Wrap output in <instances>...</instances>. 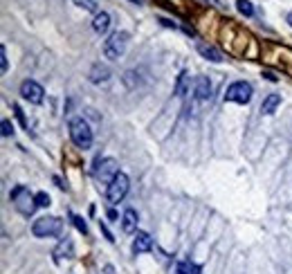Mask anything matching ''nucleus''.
Instances as JSON below:
<instances>
[{"mask_svg": "<svg viewBox=\"0 0 292 274\" xmlns=\"http://www.w3.org/2000/svg\"><path fill=\"white\" fill-rule=\"evenodd\" d=\"M128 41H131V34H128V32H113V34L104 41V54H106L110 61H117L119 56L126 54Z\"/></svg>", "mask_w": 292, "mask_h": 274, "instance_id": "1", "label": "nucleus"}, {"mask_svg": "<svg viewBox=\"0 0 292 274\" xmlns=\"http://www.w3.org/2000/svg\"><path fill=\"white\" fill-rule=\"evenodd\" d=\"M70 139L74 142V146L83 148V151L92 146V131H90L88 122H85L83 117L70 119Z\"/></svg>", "mask_w": 292, "mask_h": 274, "instance_id": "2", "label": "nucleus"}, {"mask_svg": "<svg viewBox=\"0 0 292 274\" xmlns=\"http://www.w3.org/2000/svg\"><path fill=\"white\" fill-rule=\"evenodd\" d=\"M61 229H63V220L56 218V216H41L34 220L32 225V234L36 238H50V236H59Z\"/></svg>", "mask_w": 292, "mask_h": 274, "instance_id": "3", "label": "nucleus"}, {"mask_svg": "<svg viewBox=\"0 0 292 274\" xmlns=\"http://www.w3.org/2000/svg\"><path fill=\"white\" fill-rule=\"evenodd\" d=\"M12 203H14V207H16L18 211H21L23 216H32L34 214V209H36V196H32L30 194V189L27 187H23V185H18L16 189L12 191Z\"/></svg>", "mask_w": 292, "mask_h": 274, "instance_id": "4", "label": "nucleus"}, {"mask_svg": "<svg viewBox=\"0 0 292 274\" xmlns=\"http://www.w3.org/2000/svg\"><path fill=\"white\" fill-rule=\"evenodd\" d=\"M254 88L247 81H234L232 85H227L225 90V102H234V104H250Z\"/></svg>", "mask_w": 292, "mask_h": 274, "instance_id": "5", "label": "nucleus"}, {"mask_svg": "<svg viewBox=\"0 0 292 274\" xmlns=\"http://www.w3.org/2000/svg\"><path fill=\"white\" fill-rule=\"evenodd\" d=\"M128 187H131V182H128V175H126V173L119 171L117 175L113 177V182L108 185V191H106L108 200H110L113 205L122 203V200L126 198V194H128Z\"/></svg>", "mask_w": 292, "mask_h": 274, "instance_id": "6", "label": "nucleus"}, {"mask_svg": "<svg viewBox=\"0 0 292 274\" xmlns=\"http://www.w3.org/2000/svg\"><path fill=\"white\" fill-rule=\"evenodd\" d=\"M119 173L117 169V162L113 160V157H104V160H97L94 162V169H92V175L97 177L99 182H113V177Z\"/></svg>", "mask_w": 292, "mask_h": 274, "instance_id": "7", "label": "nucleus"}, {"mask_svg": "<svg viewBox=\"0 0 292 274\" xmlns=\"http://www.w3.org/2000/svg\"><path fill=\"white\" fill-rule=\"evenodd\" d=\"M43 85L41 83H36V81H32V79H27V81H23L21 83V97L25 99V102H30V104H43Z\"/></svg>", "mask_w": 292, "mask_h": 274, "instance_id": "8", "label": "nucleus"}, {"mask_svg": "<svg viewBox=\"0 0 292 274\" xmlns=\"http://www.w3.org/2000/svg\"><path fill=\"white\" fill-rule=\"evenodd\" d=\"M193 95L200 99V102H207V99H212V81H209L207 76H196Z\"/></svg>", "mask_w": 292, "mask_h": 274, "instance_id": "9", "label": "nucleus"}, {"mask_svg": "<svg viewBox=\"0 0 292 274\" xmlns=\"http://www.w3.org/2000/svg\"><path fill=\"white\" fill-rule=\"evenodd\" d=\"M153 249V238L148 236L146 232H135V238H133V254H144Z\"/></svg>", "mask_w": 292, "mask_h": 274, "instance_id": "10", "label": "nucleus"}, {"mask_svg": "<svg viewBox=\"0 0 292 274\" xmlns=\"http://www.w3.org/2000/svg\"><path fill=\"white\" fill-rule=\"evenodd\" d=\"M88 79H90V83H106L110 79V68L104 63H94L88 72Z\"/></svg>", "mask_w": 292, "mask_h": 274, "instance_id": "11", "label": "nucleus"}, {"mask_svg": "<svg viewBox=\"0 0 292 274\" xmlns=\"http://www.w3.org/2000/svg\"><path fill=\"white\" fill-rule=\"evenodd\" d=\"M54 258H56V263H61L63 258H74V245H72V240L70 238H63L59 245H56V249H54Z\"/></svg>", "mask_w": 292, "mask_h": 274, "instance_id": "12", "label": "nucleus"}, {"mask_svg": "<svg viewBox=\"0 0 292 274\" xmlns=\"http://www.w3.org/2000/svg\"><path fill=\"white\" fill-rule=\"evenodd\" d=\"M198 52L203 54V59L212 61V63H220V61H225L223 54H220L214 45H209V43H198Z\"/></svg>", "mask_w": 292, "mask_h": 274, "instance_id": "13", "label": "nucleus"}, {"mask_svg": "<svg viewBox=\"0 0 292 274\" xmlns=\"http://www.w3.org/2000/svg\"><path fill=\"white\" fill-rule=\"evenodd\" d=\"M122 229L126 234H135L137 232V211L135 209H126L122 216Z\"/></svg>", "mask_w": 292, "mask_h": 274, "instance_id": "14", "label": "nucleus"}, {"mask_svg": "<svg viewBox=\"0 0 292 274\" xmlns=\"http://www.w3.org/2000/svg\"><path fill=\"white\" fill-rule=\"evenodd\" d=\"M92 30L97 32V34H106V32L110 30V14H106V12H97V14H94Z\"/></svg>", "mask_w": 292, "mask_h": 274, "instance_id": "15", "label": "nucleus"}, {"mask_svg": "<svg viewBox=\"0 0 292 274\" xmlns=\"http://www.w3.org/2000/svg\"><path fill=\"white\" fill-rule=\"evenodd\" d=\"M279 104H281V95H267L265 99H263V104H261V113L263 115H272L276 108H279Z\"/></svg>", "mask_w": 292, "mask_h": 274, "instance_id": "16", "label": "nucleus"}, {"mask_svg": "<svg viewBox=\"0 0 292 274\" xmlns=\"http://www.w3.org/2000/svg\"><path fill=\"white\" fill-rule=\"evenodd\" d=\"M236 9L243 16H254V7H252L250 0H236Z\"/></svg>", "mask_w": 292, "mask_h": 274, "instance_id": "17", "label": "nucleus"}, {"mask_svg": "<svg viewBox=\"0 0 292 274\" xmlns=\"http://www.w3.org/2000/svg\"><path fill=\"white\" fill-rule=\"evenodd\" d=\"M186 81H189V76H186V72L178 76V83H175V95H180V97H184L186 95Z\"/></svg>", "mask_w": 292, "mask_h": 274, "instance_id": "18", "label": "nucleus"}, {"mask_svg": "<svg viewBox=\"0 0 292 274\" xmlns=\"http://www.w3.org/2000/svg\"><path fill=\"white\" fill-rule=\"evenodd\" d=\"M178 274H200V267L196 263H180Z\"/></svg>", "mask_w": 292, "mask_h": 274, "instance_id": "19", "label": "nucleus"}, {"mask_svg": "<svg viewBox=\"0 0 292 274\" xmlns=\"http://www.w3.org/2000/svg\"><path fill=\"white\" fill-rule=\"evenodd\" d=\"M72 3L85 12H97V0H72Z\"/></svg>", "mask_w": 292, "mask_h": 274, "instance_id": "20", "label": "nucleus"}, {"mask_svg": "<svg viewBox=\"0 0 292 274\" xmlns=\"http://www.w3.org/2000/svg\"><path fill=\"white\" fill-rule=\"evenodd\" d=\"M9 70V61H7V47L0 45V72H7Z\"/></svg>", "mask_w": 292, "mask_h": 274, "instance_id": "21", "label": "nucleus"}, {"mask_svg": "<svg viewBox=\"0 0 292 274\" xmlns=\"http://www.w3.org/2000/svg\"><path fill=\"white\" fill-rule=\"evenodd\" d=\"M14 113H16V119H18V122H21V126L27 131V128H30V124H27L25 113H23V108H21V106H18V104H14Z\"/></svg>", "mask_w": 292, "mask_h": 274, "instance_id": "22", "label": "nucleus"}, {"mask_svg": "<svg viewBox=\"0 0 292 274\" xmlns=\"http://www.w3.org/2000/svg\"><path fill=\"white\" fill-rule=\"evenodd\" d=\"M72 223H74V227L79 229L81 234H88V225H85V220L81 218V216H76V214H72Z\"/></svg>", "mask_w": 292, "mask_h": 274, "instance_id": "23", "label": "nucleus"}, {"mask_svg": "<svg viewBox=\"0 0 292 274\" xmlns=\"http://www.w3.org/2000/svg\"><path fill=\"white\" fill-rule=\"evenodd\" d=\"M0 128H3V137H9V135H14V124L9 122V119H3V124H0Z\"/></svg>", "mask_w": 292, "mask_h": 274, "instance_id": "24", "label": "nucleus"}, {"mask_svg": "<svg viewBox=\"0 0 292 274\" xmlns=\"http://www.w3.org/2000/svg\"><path fill=\"white\" fill-rule=\"evenodd\" d=\"M50 203H52V200H50V196H47L45 191L36 194V205H38V207H50Z\"/></svg>", "mask_w": 292, "mask_h": 274, "instance_id": "25", "label": "nucleus"}, {"mask_svg": "<svg viewBox=\"0 0 292 274\" xmlns=\"http://www.w3.org/2000/svg\"><path fill=\"white\" fill-rule=\"evenodd\" d=\"M99 227H102V232H104V236H106V238L110 240V243H115V238H113V234H110V229L106 227V225H104V223H99Z\"/></svg>", "mask_w": 292, "mask_h": 274, "instance_id": "26", "label": "nucleus"}, {"mask_svg": "<svg viewBox=\"0 0 292 274\" xmlns=\"http://www.w3.org/2000/svg\"><path fill=\"white\" fill-rule=\"evenodd\" d=\"M108 218H110V220H117V211H115V209H108Z\"/></svg>", "mask_w": 292, "mask_h": 274, "instance_id": "27", "label": "nucleus"}, {"mask_svg": "<svg viewBox=\"0 0 292 274\" xmlns=\"http://www.w3.org/2000/svg\"><path fill=\"white\" fill-rule=\"evenodd\" d=\"M263 76H265V79H270V81H276V76L272 74V72H265V74H263Z\"/></svg>", "mask_w": 292, "mask_h": 274, "instance_id": "28", "label": "nucleus"}, {"mask_svg": "<svg viewBox=\"0 0 292 274\" xmlns=\"http://www.w3.org/2000/svg\"><path fill=\"white\" fill-rule=\"evenodd\" d=\"M104 272H106V274H115V267L113 265H106V267H104Z\"/></svg>", "mask_w": 292, "mask_h": 274, "instance_id": "29", "label": "nucleus"}, {"mask_svg": "<svg viewBox=\"0 0 292 274\" xmlns=\"http://www.w3.org/2000/svg\"><path fill=\"white\" fill-rule=\"evenodd\" d=\"M285 21H288V25H290V27H292V12H290V14H288V16H285Z\"/></svg>", "mask_w": 292, "mask_h": 274, "instance_id": "30", "label": "nucleus"}, {"mask_svg": "<svg viewBox=\"0 0 292 274\" xmlns=\"http://www.w3.org/2000/svg\"><path fill=\"white\" fill-rule=\"evenodd\" d=\"M133 3H142V0H133Z\"/></svg>", "mask_w": 292, "mask_h": 274, "instance_id": "31", "label": "nucleus"}]
</instances>
